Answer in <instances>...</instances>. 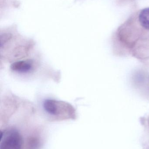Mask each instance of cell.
<instances>
[{
    "instance_id": "cell-4",
    "label": "cell",
    "mask_w": 149,
    "mask_h": 149,
    "mask_svg": "<svg viewBox=\"0 0 149 149\" xmlns=\"http://www.w3.org/2000/svg\"><path fill=\"white\" fill-rule=\"evenodd\" d=\"M139 18L141 25L145 29L149 30V8L141 10Z\"/></svg>"
},
{
    "instance_id": "cell-3",
    "label": "cell",
    "mask_w": 149,
    "mask_h": 149,
    "mask_svg": "<svg viewBox=\"0 0 149 149\" xmlns=\"http://www.w3.org/2000/svg\"><path fill=\"white\" fill-rule=\"evenodd\" d=\"M35 62L31 59L17 61L13 63L10 66L12 72L18 74H28L33 71L35 69Z\"/></svg>"
},
{
    "instance_id": "cell-1",
    "label": "cell",
    "mask_w": 149,
    "mask_h": 149,
    "mask_svg": "<svg viewBox=\"0 0 149 149\" xmlns=\"http://www.w3.org/2000/svg\"><path fill=\"white\" fill-rule=\"evenodd\" d=\"M43 107L46 113L54 116L74 113V109L71 104L53 99L45 100L43 103Z\"/></svg>"
},
{
    "instance_id": "cell-2",
    "label": "cell",
    "mask_w": 149,
    "mask_h": 149,
    "mask_svg": "<svg viewBox=\"0 0 149 149\" xmlns=\"http://www.w3.org/2000/svg\"><path fill=\"white\" fill-rule=\"evenodd\" d=\"M22 146V137L16 130L10 129L2 133L0 149H21Z\"/></svg>"
}]
</instances>
